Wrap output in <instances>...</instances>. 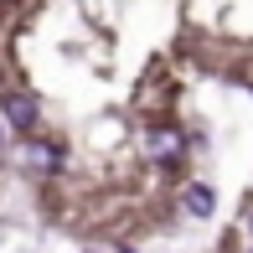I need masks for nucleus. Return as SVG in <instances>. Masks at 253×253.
<instances>
[{
	"label": "nucleus",
	"instance_id": "3",
	"mask_svg": "<svg viewBox=\"0 0 253 253\" xmlns=\"http://www.w3.org/2000/svg\"><path fill=\"white\" fill-rule=\"evenodd\" d=\"M212 207H217V191L202 186V181H191V186H186V212H191V217H207Z\"/></svg>",
	"mask_w": 253,
	"mask_h": 253
},
{
	"label": "nucleus",
	"instance_id": "1",
	"mask_svg": "<svg viewBox=\"0 0 253 253\" xmlns=\"http://www.w3.org/2000/svg\"><path fill=\"white\" fill-rule=\"evenodd\" d=\"M0 114H5V119L10 124H16V129H37V98H31V93H5V98H0Z\"/></svg>",
	"mask_w": 253,
	"mask_h": 253
},
{
	"label": "nucleus",
	"instance_id": "4",
	"mask_svg": "<svg viewBox=\"0 0 253 253\" xmlns=\"http://www.w3.org/2000/svg\"><path fill=\"white\" fill-rule=\"evenodd\" d=\"M150 155H155V160H176V155H181V134H176V129H155V134H150Z\"/></svg>",
	"mask_w": 253,
	"mask_h": 253
},
{
	"label": "nucleus",
	"instance_id": "2",
	"mask_svg": "<svg viewBox=\"0 0 253 253\" xmlns=\"http://www.w3.org/2000/svg\"><path fill=\"white\" fill-rule=\"evenodd\" d=\"M26 166L31 170H57V145H47V140H26Z\"/></svg>",
	"mask_w": 253,
	"mask_h": 253
}]
</instances>
